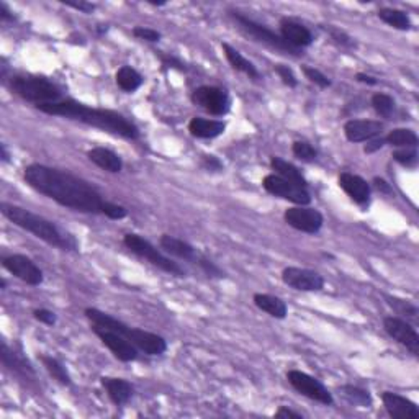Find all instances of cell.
I'll list each match as a JSON object with an SVG mask.
<instances>
[{
	"label": "cell",
	"instance_id": "ba28073f",
	"mask_svg": "<svg viewBox=\"0 0 419 419\" xmlns=\"http://www.w3.org/2000/svg\"><path fill=\"white\" fill-rule=\"evenodd\" d=\"M287 380L300 395L306 396V398L313 400V402L319 404H324V407H332L335 404V396L317 377L294 368V371L287 372Z\"/></svg>",
	"mask_w": 419,
	"mask_h": 419
},
{
	"label": "cell",
	"instance_id": "ab89813d",
	"mask_svg": "<svg viewBox=\"0 0 419 419\" xmlns=\"http://www.w3.org/2000/svg\"><path fill=\"white\" fill-rule=\"evenodd\" d=\"M274 71H276L278 79H280L282 82L287 85V87L295 89L296 85H298V79H296L295 72H294V69H292V67H288L287 64H276V66H274Z\"/></svg>",
	"mask_w": 419,
	"mask_h": 419
},
{
	"label": "cell",
	"instance_id": "d6a6232c",
	"mask_svg": "<svg viewBox=\"0 0 419 419\" xmlns=\"http://www.w3.org/2000/svg\"><path fill=\"white\" fill-rule=\"evenodd\" d=\"M384 298L386 301V305H389L396 314H400V318L418 319L419 308L409 300H403V298H398V296H391V295H384Z\"/></svg>",
	"mask_w": 419,
	"mask_h": 419
},
{
	"label": "cell",
	"instance_id": "8fae6325",
	"mask_svg": "<svg viewBox=\"0 0 419 419\" xmlns=\"http://www.w3.org/2000/svg\"><path fill=\"white\" fill-rule=\"evenodd\" d=\"M283 220L290 228L305 234H318L324 224V216L310 205H295L283 211Z\"/></svg>",
	"mask_w": 419,
	"mask_h": 419
},
{
	"label": "cell",
	"instance_id": "52a82bcc",
	"mask_svg": "<svg viewBox=\"0 0 419 419\" xmlns=\"http://www.w3.org/2000/svg\"><path fill=\"white\" fill-rule=\"evenodd\" d=\"M123 244L126 246V249L132 251L134 256H138L139 259L148 260V262L162 270V272L174 277H187V270L184 269L182 265L175 262L164 251L157 249L146 238L139 236L136 233H128L123 236Z\"/></svg>",
	"mask_w": 419,
	"mask_h": 419
},
{
	"label": "cell",
	"instance_id": "f907efd6",
	"mask_svg": "<svg viewBox=\"0 0 419 419\" xmlns=\"http://www.w3.org/2000/svg\"><path fill=\"white\" fill-rule=\"evenodd\" d=\"M355 80L360 84H366V85H377L378 84V79L373 78V75L371 74H366V72H357L355 74Z\"/></svg>",
	"mask_w": 419,
	"mask_h": 419
},
{
	"label": "cell",
	"instance_id": "9a60e30c",
	"mask_svg": "<svg viewBox=\"0 0 419 419\" xmlns=\"http://www.w3.org/2000/svg\"><path fill=\"white\" fill-rule=\"evenodd\" d=\"M384 330L391 339L407 348L414 357L419 355V335L416 328L413 326L408 319L400 317H386L384 318Z\"/></svg>",
	"mask_w": 419,
	"mask_h": 419
},
{
	"label": "cell",
	"instance_id": "9c48e42d",
	"mask_svg": "<svg viewBox=\"0 0 419 419\" xmlns=\"http://www.w3.org/2000/svg\"><path fill=\"white\" fill-rule=\"evenodd\" d=\"M193 105L204 108L213 116L226 115L231 108V97H229L228 90L223 87H216V85H200L192 92Z\"/></svg>",
	"mask_w": 419,
	"mask_h": 419
},
{
	"label": "cell",
	"instance_id": "e0dca14e",
	"mask_svg": "<svg viewBox=\"0 0 419 419\" xmlns=\"http://www.w3.org/2000/svg\"><path fill=\"white\" fill-rule=\"evenodd\" d=\"M385 125L380 120H359L350 118L342 126V132L349 143H367L380 136Z\"/></svg>",
	"mask_w": 419,
	"mask_h": 419
},
{
	"label": "cell",
	"instance_id": "7402d4cb",
	"mask_svg": "<svg viewBox=\"0 0 419 419\" xmlns=\"http://www.w3.org/2000/svg\"><path fill=\"white\" fill-rule=\"evenodd\" d=\"M226 132V121L193 116L188 121V133L197 139H215Z\"/></svg>",
	"mask_w": 419,
	"mask_h": 419
},
{
	"label": "cell",
	"instance_id": "e575fe53",
	"mask_svg": "<svg viewBox=\"0 0 419 419\" xmlns=\"http://www.w3.org/2000/svg\"><path fill=\"white\" fill-rule=\"evenodd\" d=\"M321 28L330 35V38L332 39V43L337 44V46L342 49H355L357 48V43L355 39L350 36L349 33H346L344 30L337 28L335 25H321Z\"/></svg>",
	"mask_w": 419,
	"mask_h": 419
},
{
	"label": "cell",
	"instance_id": "b9f144b4",
	"mask_svg": "<svg viewBox=\"0 0 419 419\" xmlns=\"http://www.w3.org/2000/svg\"><path fill=\"white\" fill-rule=\"evenodd\" d=\"M33 318L38 323L44 324V326H54V324H56V321H57L56 313L51 312V310H48V308H36V310H33Z\"/></svg>",
	"mask_w": 419,
	"mask_h": 419
},
{
	"label": "cell",
	"instance_id": "7c38bea8",
	"mask_svg": "<svg viewBox=\"0 0 419 419\" xmlns=\"http://www.w3.org/2000/svg\"><path fill=\"white\" fill-rule=\"evenodd\" d=\"M262 187L265 192L270 193V195L283 198V200L290 202V204H294V205L312 204V193L308 192V188L295 186V184L278 177V175L274 172L267 174L262 179Z\"/></svg>",
	"mask_w": 419,
	"mask_h": 419
},
{
	"label": "cell",
	"instance_id": "f546056e",
	"mask_svg": "<svg viewBox=\"0 0 419 419\" xmlns=\"http://www.w3.org/2000/svg\"><path fill=\"white\" fill-rule=\"evenodd\" d=\"M38 359H39V362L43 364V367L46 368V372L54 378V380L57 382V384L62 386L72 385L71 373L66 368L64 364L61 362V360H57L56 357H53V355H46V354H39Z\"/></svg>",
	"mask_w": 419,
	"mask_h": 419
},
{
	"label": "cell",
	"instance_id": "d4e9b609",
	"mask_svg": "<svg viewBox=\"0 0 419 419\" xmlns=\"http://www.w3.org/2000/svg\"><path fill=\"white\" fill-rule=\"evenodd\" d=\"M270 169L274 170V174H277L278 177L288 180V182L295 184V186L308 188V180L303 174H301V170L296 168L295 164H292V162H288L285 159H282V157L278 156H272L270 157Z\"/></svg>",
	"mask_w": 419,
	"mask_h": 419
},
{
	"label": "cell",
	"instance_id": "44dd1931",
	"mask_svg": "<svg viewBox=\"0 0 419 419\" xmlns=\"http://www.w3.org/2000/svg\"><path fill=\"white\" fill-rule=\"evenodd\" d=\"M100 385L103 386L107 396L115 407H125L126 403H130V400H132L134 395V386L132 385V382H128L126 378L102 377Z\"/></svg>",
	"mask_w": 419,
	"mask_h": 419
},
{
	"label": "cell",
	"instance_id": "836d02e7",
	"mask_svg": "<svg viewBox=\"0 0 419 419\" xmlns=\"http://www.w3.org/2000/svg\"><path fill=\"white\" fill-rule=\"evenodd\" d=\"M371 105L378 116H382V118L385 120H390V116L393 115L396 108V102L393 97L389 96V93L377 92L371 97Z\"/></svg>",
	"mask_w": 419,
	"mask_h": 419
},
{
	"label": "cell",
	"instance_id": "c3c4849f",
	"mask_svg": "<svg viewBox=\"0 0 419 419\" xmlns=\"http://www.w3.org/2000/svg\"><path fill=\"white\" fill-rule=\"evenodd\" d=\"M274 418H295V419H301L303 418V414L298 411H294V409L287 408V407H280L274 414Z\"/></svg>",
	"mask_w": 419,
	"mask_h": 419
},
{
	"label": "cell",
	"instance_id": "1f68e13d",
	"mask_svg": "<svg viewBox=\"0 0 419 419\" xmlns=\"http://www.w3.org/2000/svg\"><path fill=\"white\" fill-rule=\"evenodd\" d=\"M339 391L350 404H354V407H360V408L372 407V403H373L372 395H371V391L366 389H360V386H357V385L346 384V385L339 386Z\"/></svg>",
	"mask_w": 419,
	"mask_h": 419
},
{
	"label": "cell",
	"instance_id": "bcb514c9",
	"mask_svg": "<svg viewBox=\"0 0 419 419\" xmlns=\"http://www.w3.org/2000/svg\"><path fill=\"white\" fill-rule=\"evenodd\" d=\"M384 146H386L385 139L382 136H377L371 139V141H367L366 146H364V152H366V154H373V152L380 151Z\"/></svg>",
	"mask_w": 419,
	"mask_h": 419
},
{
	"label": "cell",
	"instance_id": "3957f363",
	"mask_svg": "<svg viewBox=\"0 0 419 419\" xmlns=\"http://www.w3.org/2000/svg\"><path fill=\"white\" fill-rule=\"evenodd\" d=\"M0 213L6 216L8 222L15 224V226L33 234L35 238H38V240H42L49 246L56 247V249L66 252L79 251V242L71 233L64 231V229L57 226L56 223L44 218L42 215L33 213L31 210L24 208V206L20 205L8 204V202H2V204H0Z\"/></svg>",
	"mask_w": 419,
	"mask_h": 419
},
{
	"label": "cell",
	"instance_id": "816d5d0a",
	"mask_svg": "<svg viewBox=\"0 0 419 419\" xmlns=\"http://www.w3.org/2000/svg\"><path fill=\"white\" fill-rule=\"evenodd\" d=\"M0 161L3 162V164H7V162H10V152H8L6 143L0 144Z\"/></svg>",
	"mask_w": 419,
	"mask_h": 419
},
{
	"label": "cell",
	"instance_id": "603a6c76",
	"mask_svg": "<svg viewBox=\"0 0 419 419\" xmlns=\"http://www.w3.org/2000/svg\"><path fill=\"white\" fill-rule=\"evenodd\" d=\"M87 157L92 164H96L97 168L102 170H107L110 174H118L123 170V159L116 154L115 151L108 150L103 146H96L92 150L87 151Z\"/></svg>",
	"mask_w": 419,
	"mask_h": 419
},
{
	"label": "cell",
	"instance_id": "8992f818",
	"mask_svg": "<svg viewBox=\"0 0 419 419\" xmlns=\"http://www.w3.org/2000/svg\"><path fill=\"white\" fill-rule=\"evenodd\" d=\"M229 17H231V20L236 24L238 30H240L241 33L246 36V38L252 39V42L264 44V46L274 49V51H277L280 54H285V56L298 57L303 54V53H300V49H295V48H292L290 44H287L285 42H283L282 36L276 33V31L270 30L269 26L252 20V18L244 15V13H241L238 10H229Z\"/></svg>",
	"mask_w": 419,
	"mask_h": 419
},
{
	"label": "cell",
	"instance_id": "ffe728a7",
	"mask_svg": "<svg viewBox=\"0 0 419 419\" xmlns=\"http://www.w3.org/2000/svg\"><path fill=\"white\" fill-rule=\"evenodd\" d=\"M159 246L166 254L170 256V258L186 260V262H190L193 265H197L198 259H200L202 256L195 246H192L190 242L180 240V238L172 236V234H161Z\"/></svg>",
	"mask_w": 419,
	"mask_h": 419
},
{
	"label": "cell",
	"instance_id": "7bdbcfd3",
	"mask_svg": "<svg viewBox=\"0 0 419 419\" xmlns=\"http://www.w3.org/2000/svg\"><path fill=\"white\" fill-rule=\"evenodd\" d=\"M202 168L208 172H222L224 169L223 162L220 161V157L213 154H202Z\"/></svg>",
	"mask_w": 419,
	"mask_h": 419
},
{
	"label": "cell",
	"instance_id": "6da1fadb",
	"mask_svg": "<svg viewBox=\"0 0 419 419\" xmlns=\"http://www.w3.org/2000/svg\"><path fill=\"white\" fill-rule=\"evenodd\" d=\"M24 179L35 192L72 211L103 215L110 220H123L128 216V210L123 205L105 200L97 187L67 170L33 162L24 169Z\"/></svg>",
	"mask_w": 419,
	"mask_h": 419
},
{
	"label": "cell",
	"instance_id": "5b68a950",
	"mask_svg": "<svg viewBox=\"0 0 419 419\" xmlns=\"http://www.w3.org/2000/svg\"><path fill=\"white\" fill-rule=\"evenodd\" d=\"M10 89L13 93L31 103L35 108L64 98V92L60 85L44 75L13 74L10 78Z\"/></svg>",
	"mask_w": 419,
	"mask_h": 419
},
{
	"label": "cell",
	"instance_id": "db71d44e",
	"mask_svg": "<svg viewBox=\"0 0 419 419\" xmlns=\"http://www.w3.org/2000/svg\"><path fill=\"white\" fill-rule=\"evenodd\" d=\"M148 3H151V6L162 7V6H166V3H168V2H164V0H162V2H152V0H150V2H148Z\"/></svg>",
	"mask_w": 419,
	"mask_h": 419
},
{
	"label": "cell",
	"instance_id": "4dcf8cb0",
	"mask_svg": "<svg viewBox=\"0 0 419 419\" xmlns=\"http://www.w3.org/2000/svg\"><path fill=\"white\" fill-rule=\"evenodd\" d=\"M384 139L385 144L393 146L396 150H400V148H418L419 144L418 134L411 128H395L389 132Z\"/></svg>",
	"mask_w": 419,
	"mask_h": 419
},
{
	"label": "cell",
	"instance_id": "30bf717a",
	"mask_svg": "<svg viewBox=\"0 0 419 419\" xmlns=\"http://www.w3.org/2000/svg\"><path fill=\"white\" fill-rule=\"evenodd\" d=\"M2 267L13 277L30 287H39L44 282V274L39 265L25 254H10L2 258Z\"/></svg>",
	"mask_w": 419,
	"mask_h": 419
},
{
	"label": "cell",
	"instance_id": "681fc988",
	"mask_svg": "<svg viewBox=\"0 0 419 419\" xmlns=\"http://www.w3.org/2000/svg\"><path fill=\"white\" fill-rule=\"evenodd\" d=\"M0 20H2L3 24H10V21H15V15H13L10 7H8L6 2H0Z\"/></svg>",
	"mask_w": 419,
	"mask_h": 419
},
{
	"label": "cell",
	"instance_id": "74e56055",
	"mask_svg": "<svg viewBox=\"0 0 419 419\" xmlns=\"http://www.w3.org/2000/svg\"><path fill=\"white\" fill-rule=\"evenodd\" d=\"M301 72H303V75L310 80V82L318 85L319 89H330L331 87L330 78H328L326 74H323V72L319 69H317V67L303 66V67H301Z\"/></svg>",
	"mask_w": 419,
	"mask_h": 419
},
{
	"label": "cell",
	"instance_id": "11a10c76",
	"mask_svg": "<svg viewBox=\"0 0 419 419\" xmlns=\"http://www.w3.org/2000/svg\"><path fill=\"white\" fill-rule=\"evenodd\" d=\"M6 287H7V280H6V278H2V280H0V288H2V290H6Z\"/></svg>",
	"mask_w": 419,
	"mask_h": 419
},
{
	"label": "cell",
	"instance_id": "f6af8a7d",
	"mask_svg": "<svg viewBox=\"0 0 419 419\" xmlns=\"http://www.w3.org/2000/svg\"><path fill=\"white\" fill-rule=\"evenodd\" d=\"M159 57H161L162 64H164V66L174 67V69H177V71H187L186 64H184V62L180 60H177V57L169 56V54H159Z\"/></svg>",
	"mask_w": 419,
	"mask_h": 419
},
{
	"label": "cell",
	"instance_id": "ee69618b",
	"mask_svg": "<svg viewBox=\"0 0 419 419\" xmlns=\"http://www.w3.org/2000/svg\"><path fill=\"white\" fill-rule=\"evenodd\" d=\"M62 3H64L66 7L74 8V10H79V12L85 13V15H89V13H92V12L97 8L96 3H92V2H84V0H80V2H62Z\"/></svg>",
	"mask_w": 419,
	"mask_h": 419
},
{
	"label": "cell",
	"instance_id": "60d3db41",
	"mask_svg": "<svg viewBox=\"0 0 419 419\" xmlns=\"http://www.w3.org/2000/svg\"><path fill=\"white\" fill-rule=\"evenodd\" d=\"M132 33L134 38L143 39V42H148V43H157L161 42L162 38L161 31H157L154 28H148V26H134Z\"/></svg>",
	"mask_w": 419,
	"mask_h": 419
},
{
	"label": "cell",
	"instance_id": "8d00e7d4",
	"mask_svg": "<svg viewBox=\"0 0 419 419\" xmlns=\"http://www.w3.org/2000/svg\"><path fill=\"white\" fill-rule=\"evenodd\" d=\"M391 157H393L395 162H398L400 166L407 169H413L416 168L418 164V148H400V150H395L391 152Z\"/></svg>",
	"mask_w": 419,
	"mask_h": 419
},
{
	"label": "cell",
	"instance_id": "f5cc1de1",
	"mask_svg": "<svg viewBox=\"0 0 419 419\" xmlns=\"http://www.w3.org/2000/svg\"><path fill=\"white\" fill-rule=\"evenodd\" d=\"M107 31H108V25H97V33L98 35L107 33Z\"/></svg>",
	"mask_w": 419,
	"mask_h": 419
},
{
	"label": "cell",
	"instance_id": "cb8c5ba5",
	"mask_svg": "<svg viewBox=\"0 0 419 419\" xmlns=\"http://www.w3.org/2000/svg\"><path fill=\"white\" fill-rule=\"evenodd\" d=\"M222 49L224 53V57H226L229 66H231L234 71L242 72V74L247 75V78L252 80L260 79V72L258 67L254 66V62H251L247 57L242 56L241 51H238V49L231 46L229 43H222Z\"/></svg>",
	"mask_w": 419,
	"mask_h": 419
},
{
	"label": "cell",
	"instance_id": "2e32d148",
	"mask_svg": "<svg viewBox=\"0 0 419 419\" xmlns=\"http://www.w3.org/2000/svg\"><path fill=\"white\" fill-rule=\"evenodd\" d=\"M337 182H339V187L346 192V195H348L354 204L362 206V208H367V206L371 205L372 186L366 179L360 177L357 174L344 170V172H341L339 177H337Z\"/></svg>",
	"mask_w": 419,
	"mask_h": 419
},
{
	"label": "cell",
	"instance_id": "7a4b0ae2",
	"mask_svg": "<svg viewBox=\"0 0 419 419\" xmlns=\"http://www.w3.org/2000/svg\"><path fill=\"white\" fill-rule=\"evenodd\" d=\"M38 110L46 115L79 121V123L102 130V132L114 134V136L130 139V141H136L141 136L138 126L120 112L85 105V103L74 100V98L64 97L60 102L38 107Z\"/></svg>",
	"mask_w": 419,
	"mask_h": 419
},
{
	"label": "cell",
	"instance_id": "f1b7e54d",
	"mask_svg": "<svg viewBox=\"0 0 419 419\" xmlns=\"http://www.w3.org/2000/svg\"><path fill=\"white\" fill-rule=\"evenodd\" d=\"M115 82L126 93H134L141 89L144 78L132 66H121L115 74Z\"/></svg>",
	"mask_w": 419,
	"mask_h": 419
},
{
	"label": "cell",
	"instance_id": "4fadbf2b",
	"mask_svg": "<svg viewBox=\"0 0 419 419\" xmlns=\"http://www.w3.org/2000/svg\"><path fill=\"white\" fill-rule=\"evenodd\" d=\"M90 330H92L93 335L102 341V344L105 346V348L110 350L120 362L130 364V362H136L139 359V349L126 339L125 336H121L120 332L107 330V328L96 326V324H92Z\"/></svg>",
	"mask_w": 419,
	"mask_h": 419
},
{
	"label": "cell",
	"instance_id": "484cf974",
	"mask_svg": "<svg viewBox=\"0 0 419 419\" xmlns=\"http://www.w3.org/2000/svg\"><path fill=\"white\" fill-rule=\"evenodd\" d=\"M252 301L258 306L260 312L267 313L269 317L276 319H285L288 314V306L282 298H278L276 295L269 294H254Z\"/></svg>",
	"mask_w": 419,
	"mask_h": 419
},
{
	"label": "cell",
	"instance_id": "4316f807",
	"mask_svg": "<svg viewBox=\"0 0 419 419\" xmlns=\"http://www.w3.org/2000/svg\"><path fill=\"white\" fill-rule=\"evenodd\" d=\"M0 357H2V364L6 366L8 371L20 373V375H35L33 367L28 360H25L24 357H20L15 350H12L8 348V344L6 341H2V350H0Z\"/></svg>",
	"mask_w": 419,
	"mask_h": 419
},
{
	"label": "cell",
	"instance_id": "f35d334b",
	"mask_svg": "<svg viewBox=\"0 0 419 419\" xmlns=\"http://www.w3.org/2000/svg\"><path fill=\"white\" fill-rule=\"evenodd\" d=\"M197 265H198V269H200L204 274H206V277H210V278H224V277H226V274H224L223 270L213 262V260L205 258L204 254L200 256V259H198Z\"/></svg>",
	"mask_w": 419,
	"mask_h": 419
},
{
	"label": "cell",
	"instance_id": "d6986e66",
	"mask_svg": "<svg viewBox=\"0 0 419 419\" xmlns=\"http://www.w3.org/2000/svg\"><path fill=\"white\" fill-rule=\"evenodd\" d=\"M382 403L393 419H419V407L407 396L395 391H382Z\"/></svg>",
	"mask_w": 419,
	"mask_h": 419
},
{
	"label": "cell",
	"instance_id": "277c9868",
	"mask_svg": "<svg viewBox=\"0 0 419 419\" xmlns=\"http://www.w3.org/2000/svg\"><path fill=\"white\" fill-rule=\"evenodd\" d=\"M84 314L90 321V324H96V326L107 328V330L120 332V335L125 336L133 346H136L139 353L150 355V357L162 355L166 350H168V341H166L162 336L156 335V332L144 331L141 328L128 326V324L114 318L112 314L102 312V310L98 308H92V306L85 308Z\"/></svg>",
	"mask_w": 419,
	"mask_h": 419
},
{
	"label": "cell",
	"instance_id": "ac0fdd59",
	"mask_svg": "<svg viewBox=\"0 0 419 419\" xmlns=\"http://www.w3.org/2000/svg\"><path fill=\"white\" fill-rule=\"evenodd\" d=\"M278 31H280L278 35L282 36L283 42L290 44V46L295 49L308 48L312 46L314 42L313 33L310 31L308 26H305L296 20H292V18H280V21H278Z\"/></svg>",
	"mask_w": 419,
	"mask_h": 419
},
{
	"label": "cell",
	"instance_id": "83f0119b",
	"mask_svg": "<svg viewBox=\"0 0 419 419\" xmlns=\"http://www.w3.org/2000/svg\"><path fill=\"white\" fill-rule=\"evenodd\" d=\"M377 17L380 18L384 24H386L391 28L400 30V31H408L411 30L413 21L409 15L404 10H400V8H391V7H382L378 8Z\"/></svg>",
	"mask_w": 419,
	"mask_h": 419
},
{
	"label": "cell",
	"instance_id": "d590c367",
	"mask_svg": "<svg viewBox=\"0 0 419 419\" xmlns=\"http://www.w3.org/2000/svg\"><path fill=\"white\" fill-rule=\"evenodd\" d=\"M292 152L296 159L301 162H314L318 159V151L314 150V146L312 143L303 141V139H296L292 144Z\"/></svg>",
	"mask_w": 419,
	"mask_h": 419
},
{
	"label": "cell",
	"instance_id": "5bb4252c",
	"mask_svg": "<svg viewBox=\"0 0 419 419\" xmlns=\"http://www.w3.org/2000/svg\"><path fill=\"white\" fill-rule=\"evenodd\" d=\"M282 282L287 287L298 292H321L324 288V277L317 270L288 265L282 270Z\"/></svg>",
	"mask_w": 419,
	"mask_h": 419
},
{
	"label": "cell",
	"instance_id": "7dc6e473",
	"mask_svg": "<svg viewBox=\"0 0 419 419\" xmlns=\"http://www.w3.org/2000/svg\"><path fill=\"white\" fill-rule=\"evenodd\" d=\"M372 182H373V187H375L380 193H385V195H391V193H393V188H391V186L385 179L373 177Z\"/></svg>",
	"mask_w": 419,
	"mask_h": 419
}]
</instances>
